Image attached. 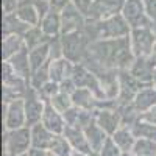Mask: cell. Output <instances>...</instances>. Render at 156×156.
<instances>
[{
  "label": "cell",
  "mask_w": 156,
  "mask_h": 156,
  "mask_svg": "<svg viewBox=\"0 0 156 156\" xmlns=\"http://www.w3.org/2000/svg\"><path fill=\"white\" fill-rule=\"evenodd\" d=\"M86 33L90 37V41H101V39H122L128 37L131 33V27L128 25L125 17L115 14L106 19L100 20H87Z\"/></svg>",
  "instance_id": "cell-1"
},
{
  "label": "cell",
  "mask_w": 156,
  "mask_h": 156,
  "mask_svg": "<svg viewBox=\"0 0 156 156\" xmlns=\"http://www.w3.org/2000/svg\"><path fill=\"white\" fill-rule=\"evenodd\" d=\"M61 42H62L64 58L78 64V62H83L84 58L87 56L89 45L92 41L87 36L86 30H81V31H75L69 34H61Z\"/></svg>",
  "instance_id": "cell-2"
},
{
  "label": "cell",
  "mask_w": 156,
  "mask_h": 156,
  "mask_svg": "<svg viewBox=\"0 0 156 156\" xmlns=\"http://www.w3.org/2000/svg\"><path fill=\"white\" fill-rule=\"evenodd\" d=\"M134 58L153 56L156 48V27L133 28L128 36Z\"/></svg>",
  "instance_id": "cell-3"
},
{
  "label": "cell",
  "mask_w": 156,
  "mask_h": 156,
  "mask_svg": "<svg viewBox=\"0 0 156 156\" xmlns=\"http://www.w3.org/2000/svg\"><path fill=\"white\" fill-rule=\"evenodd\" d=\"M31 148V129L22 126L17 129H5V153L6 156H16L27 153Z\"/></svg>",
  "instance_id": "cell-4"
},
{
  "label": "cell",
  "mask_w": 156,
  "mask_h": 156,
  "mask_svg": "<svg viewBox=\"0 0 156 156\" xmlns=\"http://www.w3.org/2000/svg\"><path fill=\"white\" fill-rule=\"evenodd\" d=\"M120 14L125 17L131 30L142 28V27H156L151 22V19L148 17L142 0H125Z\"/></svg>",
  "instance_id": "cell-5"
},
{
  "label": "cell",
  "mask_w": 156,
  "mask_h": 156,
  "mask_svg": "<svg viewBox=\"0 0 156 156\" xmlns=\"http://www.w3.org/2000/svg\"><path fill=\"white\" fill-rule=\"evenodd\" d=\"M23 105H25V114H27V126H33L42 120L47 101L31 86L28 87L27 94L23 97Z\"/></svg>",
  "instance_id": "cell-6"
},
{
  "label": "cell",
  "mask_w": 156,
  "mask_h": 156,
  "mask_svg": "<svg viewBox=\"0 0 156 156\" xmlns=\"http://www.w3.org/2000/svg\"><path fill=\"white\" fill-rule=\"evenodd\" d=\"M59 12H61V34H69L86 28L87 17L73 3L67 5Z\"/></svg>",
  "instance_id": "cell-7"
},
{
  "label": "cell",
  "mask_w": 156,
  "mask_h": 156,
  "mask_svg": "<svg viewBox=\"0 0 156 156\" xmlns=\"http://www.w3.org/2000/svg\"><path fill=\"white\" fill-rule=\"evenodd\" d=\"M95 122L108 136H112L122 126V117L117 108H109L100 101V106L95 109Z\"/></svg>",
  "instance_id": "cell-8"
},
{
  "label": "cell",
  "mask_w": 156,
  "mask_h": 156,
  "mask_svg": "<svg viewBox=\"0 0 156 156\" xmlns=\"http://www.w3.org/2000/svg\"><path fill=\"white\" fill-rule=\"evenodd\" d=\"M3 125L5 129H17L22 126H27V114H25L23 98L12 100L5 105Z\"/></svg>",
  "instance_id": "cell-9"
},
{
  "label": "cell",
  "mask_w": 156,
  "mask_h": 156,
  "mask_svg": "<svg viewBox=\"0 0 156 156\" xmlns=\"http://www.w3.org/2000/svg\"><path fill=\"white\" fill-rule=\"evenodd\" d=\"M144 86L129 73V70H119V97L115 100V105H128L133 103L139 89Z\"/></svg>",
  "instance_id": "cell-10"
},
{
  "label": "cell",
  "mask_w": 156,
  "mask_h": 156,
  "mask_svg": "<svg viewBox=\"0 0 156 156\" xmlns=\"http://www.w3.org/2000/svg\"><path fill=\"white\" fill-rule=\"evenodd\" d=\"M154 69H156V56L153 55V56L134 58L128 70L140 84H154L153 83Z\"/></svg>",
  "instance_id": "cell-11"
},
{
  "label": "cell",
  "mask_w": 156,
  "mask_h": 156,
  "mask_svg": "<svg viewBox=\"0 0 156 156\" xmlns=\"http://www.w3.org/2000/svg\"><path fill=\"white\" fill-rule=\"evenodd\" d=\"M123 2L125 0H94V5L87 14V20H100L119 14Z\"/></svg>",
  "instance_id": "cell-12"
},
{
  "label": "cell",
  "mask_w": 156,
  "mask_h": 156,
  "mask_svg": "<svg viewBox=\"0 0 156 156\" xmlns=\"http://www.w3.org/2000/svg\"><path fill=\"white\" fill-rule=\"evenodd\" d=\"M75 69V62H72L67 58H58V59H50L48 62V70H50V80L56 83H61L64 80L72 76Z\"/></svg>",
  "instance_id": "cell-13"
},
{
  "label": "cell",
  "mask_w": 156,
  "mask_h": 156,
  "mask_svg": "<svg viewBox=\"0 0 156 156\" xmlns=\"http://www.w3.org/2000/svg\"><path fill=\"white\" fill-rule=\"evenodd\" d=\"M41 123L50 129L53 134H62L64 129H66V120H64V114L56 111L53 106L47 103L45 106V111H44V115H42V120Z\"/></svg>",
  "instance_id": "cell-14"
},
{
  "label": "cell",
  "mask_w": 156,
  "mask_h": 156,
  "mask_svg": "<svg viewBox=\"0 0 156 156\" xmlns=\"http://www.w3.org/2000/svg\"><path fill=\"white\" fill-rule=\"evenodd\" d=\"M72 101L73 106L83 111H95L100 106V100L87 87H76V90L72 94Z\"/></svg>",
  "instance_id": "cell-15"
},
{
  "label": "cell",
  "mask_w": 156,
  "mask_h": 156,
  "mask_svg": "<svg viewBox=\"0 0 156 156\" xmlns=\"http://www.w3.org/2000/svg\"><path fill=\"white\" fill-rule=\"evenodd\" d=\"M156 105V84H144L133 100V106L142 114Z\"/></svg>",
  "instance_id": "cell-16"
},
{
  "label": "cell",
  "mask_w": 156,
  "mask_h": 156,
  "mask_svg": "<svg viewBox=\"0 0 156 156\" xmlns=\"http://www.w3.org/2000/svg\"><path fill=\"white\" fill-rule=\"evenodd\" d=\"M64 136L66 139L70 142V145L73 150L76 151H83V153H92L90 150V145L87 142V137L84 134V129L80 126H72V125H66V129H64Z\"/></svg>",
  "instance_id": "cell-17"
},
{
  "label": "cell",
  "mask_w": 156,
  "mask_h": 156,
  "mask_svg": "<svg viewBox=\"0 0 156 156\" xmlns=\"http://www.w3.org/2000/svg\"><path fill=\"white\" fill-rule=\"evenodd\" d=\"M9 64H11V67L14 69V72L25 78V80H30V75H31V62H30V50L25 47L22 48L19 53H16L14 56H11L9 59H6Z\"/></svg>",
  "instance_id": "cell-18"
},
{
  "label": "cell",
  "mask_w": 156,
  "mask_h": 156,
  "mask_svg": "<svg viewBox=\"0 0 156 156\" xmlns=\"http://www.w3.org/2000/svg\"><path fill=\"white\" fill-rule=\"evenodd\" d=\"M111 137H112V140L117 144V147H119L125 154H126V153L129 154V153L133 151V148H134V145H136V140H137V137H136V134L133 133L131 126H126V125H122Z\"/></svg>",
  "instance_id": "cell-19"
},
{
  "label": "cell",
  "mask_w": 156,
  "mask_h": 156,
  "mask_svg": "<svg viewBox=\"0 0 156 156\" xmlns=\"http://www.w3.org/2000/svg\"><path fill=\"white\" fill-rule=\"evenodd\" d=\"M31 129V148H39V150H47L50 148L51 139H53V133L47 129L41 122L30 126Z\"/></svg>",
  "instance_id": "cell-20"
},
{
  "label": "cell",
  "mask_w": 156,
  "mask_h": 156,
  "mask_svg": "<svg viewBox=\"0 0 156 156\" xmlns=\"http://www.w3.org/2000/svg\"><path fill=\"white\" fill-rule=\"evenodd\" d=\"M41 30L48 36V37H56L61 36V12L58 9L51 8L47 14L39 22Z\"/></svg>",
  "instance_id": "cell-21"
},
{
  "label": "cell",
  "mask_w": 156,
  "mask_h": 156,
  "mask_svg": "<svg viewBox=\"0 0 156 156\" xmlns=\"http://www.w3.org/2000/svg\"><path fill=\"white\" fill-rule=\"evenodd\" d=\"M84 134L87 137V142L90 145V150L92 151H100V148L103 147V144L106 142V139L109 137L105 129L100 128V125L94 120L92 123H89L86 128H84Z\"/></svg>",
  "instance_id": "cell-22"
},
{
  "label": "cell",
  "mask_w": 156,
  "mask_h": 156,
  "mask_svg": "<svg viewBox=\"0 0 156 156\" xmlns=\"http://www.w3.org/2000/svg\"><path fill=\"white\" fill-rule=\"evenodd\" d=\"M25 39L20 34H6L2 39V58L3 61L9 59L11 56H14L16 53L22 48H25Z\"/></svg>",
  "instance_id": "cell-23"
},
{
  "label": "cell",
  "mask_w": 156,
  "mask_h": 156,
  "mask_svg": "<svg viewBox=\"0 0 156 156\" xmlns=\"http://www.w3.org/2000/svg\"><path fill=\"white\" fill-rule=\"evenodd\" d=\"M14 14L23 23L30 25V27L39 25V22H41V17H39V12H37V9L33 3V0H20V5H19V8Z\"/></svg>",
  "instance_id": "cell-24"
},
{
  "label": "cell",
  "mask_w": 156,
  "mask_h": 156,
  "mask_svg": "<svg viewBox=\"0 0 156 156\" xmlns=\"http://www.w3.org/2000/svg\"><path fill=\"white\" fill-rule=\"evenodd\" d=\"M50 44L44 42L37 47L30 48V62H31V69H37V67H42L45 66L47 62H50ZM31 70V72H33Z\"/></svg>",
  "instance_id": "cell-25"
},
{
  "label": "cell",
  "mask_w": 156,
  "mask_h": 156,
  "mask_svg": "<svg viewBox=\"0 0 156 156\" xmlns=\"http://www.w3.org/2000/svg\"><path fill=\"white\" fill-rule=\"evenodd\" d=\"M30 28V25L23 23L16 14H3V36L6 34H20L23 36L25 31Z\"/></svg>",
  "instance_id": "cell-26"
},
{
  "label": "cell",
  "mask_w": 156,
  "mask_h": 156,
  "mask_svg": "<svg viewBox=\"0 0 156 156\" xmlns=\"http://www.w3.org/2000/svg\"><path fill=\"white\" fill-rule=\"evenodd\" d=\"M23 39H25V45H27L28 50L33 48V47H37V45H41V44L50 41V37L41 30V27H39V25L30 27L27 31H25Z\"/></svg>",
  "instance_id": "cell-27"
},
{
  "label": "cell",
  "mask_w": 156,
  "mask_h": 156,
  "mask_svg": "<svg viewBox=\"0 0 156 156\" xmlns=\"http://www.w3.org/2000/svg\"><path fill=\"white\" fill-rule=\"evenodd\" d=\"M131 129L137 139H150L156 142V125L139 119L136 123L131 125Z\"/></svg>",
  "instance_id": "cell-28"
},
{
  "label": "cell",
  "mask_w": 156,
  "mask_h": 156,
  "mask_svg": "<svg viewBox=\"0 0 156 156\" xmlns=\"http://www.w3.org/2000/svg\"><path fill=\"white\" fill-rule=\"evenodd\" d=\"M48 151L55 153L58 156H70L73 148H72L70 142L66 139L64 134H55L53 139H51V144H50Z\"/></svg>",
  "instance_id": "cell-29"
},
{
  "label": "cell",
  "mask_w": 156,
  "mask_h": 156,
  "mask_svg": "<svg viewBox=\"0 0 156 156\" xmlns=\"http://www.w3.org/2000/svg\"><path fill=\"white\" fill-rule=\"evenodd\" d=\"M47 81H50L48 62L45 64V66H42V67H37V69H34V70L31 72L28 83H30V86H31L33 89L39 90V89H41V87H42V86H44Z\"/></svg>",
  "instance_id": "cell-30"
},
{
  "label": "cell",
  "mask_w": 156,
  "mask_h": 156,
  "mask_svg": "<svg viewBox=\"0 0 156 156\" xmlns=\"http://www.w3.org/2000/svg\"><path fill=\"white\" fill-rule=\"evenodd\" d=\"M133 156H156V142L150 139H137L133 151Z\"/></svg>",
  "instance_id": "cell-31"
},
{
  "label": "cell",
  "mask_w": 156,
  "mask_h": 156,
  "mask_svg": "<svg viewBox=\"0 0 156 156\" xmlns=\"http://www.w3.org/2000/svg\"><path fill=\"white\" fill-rule=\"evenodd\" d=\"M47 103H50L51 106H53L56 111H59V112H66V111H69L72 106H73V101H72V95H69V94H64V92H59L56 94V95H53Z\"/></svg>",
  "instance_id": "cell-32"
},
{
  "label": "cell",
  "mask_w": 156,
  "mask_h": 156,
  "mask_svg": "<svg viewBox=\"0 0 156 156\" xmlns=\"http://www.w3.org/2000/svg\"><path fill=\"white\" fill-rule=\"evenodd\" d=\"M101 156H123L125 153L117 147V144L112 140V137L109 136L108 139H106V142L103 144V147L100 148V151H98Z\"/></svg>",
  "instance_id": "cell-33"
},
{
  "label": "cell",
  "mask_w": 156,
  "mask_h": 156,
  "mask_svg": "<svg viewBox=\"0 0 156 156\" xmlns=\"http://www.w3.org/2000/svg\"><path fill=\"white\" fill-rule=\"evenodd\" d=\"M39 92V95H41L45 101H48L53 95H56L58 92H59V83H56V81H53V80H50V81H47L41 89L37 90Z\"/></svg>",
  "instance_id": "cell-34"
},
{
  "label": "cell",
  "mask_w": 156,
  "mask_h": 156,
  "mask_svg": "<svg viewBox=\"0 0 156 156\" xmlns=\"http://www.w3.org/2000/svg\"><path fill=\"white\" fill-rule=\"evenodd\" d=\"M20 5V0H2L3 14H14Z\"/></svg>",
  "instance_id": "cell-35"
},
{
  "label": "cell",
  "mask_w": 156,
  "mask_h": 156,
  "mask_svg": "<svg viewBox=\"0 0 156 156\" xmlns=\"http://www.w3.org/2000/svg\"><path fill=\"white\" fill-rule=\"evenodd\" d=\"M76 87H78V86H76V83L73 81L72 76L59 83V90H61V92H64V94H69V95H72V94L75 92Z\"/></svg>",
  "instance_id": "cell-36"
},
{
  "label": "cell",
  "mask_w": 156,
  "mask_h": 156,
  "mask_svg": "<svg viewBox=\"0 0 156 156\" xmlns=\"http://www.w3.org/2000/svg\"><path fill=\"white\" fill-rule=\"evenodd\" d=\"M33 3H34V6H36V9L39 12V17H41V19L51 9L50 0H33Z\"/></svg>",
  "instance_id": "cell-37"
},
{
  "label": "cell",
  "mask_w": 156,
  "mask_h": 156,
  "mask_svg": "<svg viewBox=\"0 0 156 156\" xmlns=\"http://www.w3.org/2000/svg\"><path fill=\"white\" fill-rule=\"evenodd\" d=\"M72 3H73V5H75L78 9H80L86 17H87L90 8H92V5H94V0H72Z\"/></svg>",
  "instance_id": "cell-38"
},
{
  "label": "cell",
  "mask_w": 156,
  "mask_h": 156,
  "mask_svg": "<svg viewBox=\"0 0 156 156\" xmlns=\"http://www.w3.org/2000/svg\"><path fill=\"white\" fill-rule=\"evenodd\" d=\"M142 2H144V6H145L148 17L156 25V0H142Z\"/></svg>",
  "instance_id": "cell-39"
},
{
  "label": "cell",
  "mask_w": 156,
  "mask_h": 156,
  "mask_svg": "<svg viewBox=\"0 0 156 156\" xmlns=\"http://www.w3.org/2000/svg\"><path fill=\"white\" fill-rule=\"evenodd\" d=\"M140 119L145 120V122H150V123H153V125H156V105H154L153 108H150L148 111L142 112V114H140Z\"/></svg>",
  "instance_id": "cell-40"
},
{
  "label": "cell",
  "mask_w": 156,
  "mask_h": 156,
  "mask_svg": "<svg viewBox=\"0 0 156 156\" xmlns=\"http://www.w3.org/2000/svg\"><path fill=\"white\" fill-rule=\"evenodd\" d=\"M72 3V0H50V5H51V8L53 9H58V11H61V9H64L67 5H70Z\"/></svg>",
  "instance_id": "cell-41"
},
{
  "label": "cell",
  "mask_w": 156,
  "mask_h": 156,
  "mask_svg": "<svg viewBox=\"0 0 156 156\" xmlns=\"http://www.w3.org/2000/svg\"><path fill=\"white\" fill-rule=\"evenodd\" d=\"M30 156H47V150H39V148H30Z\"/></svg>",
  "instance_id": "cell-42"
},
{
  "label": "cell",
  "mask_w": 156,
  "mask_h": 156,
  "mask_svg": "<svg viewBox=\"0 0 156 156\" xmlns=\"http://www.w3.org/2000/svg\"><path fill=\"white\" fill-rule=\"evenodd\" d=\"M70 156H89V153H83V151H76V150H73Z\"/></svg>",
  "instance_id": "cell-43"
},
{
  "label": "cell",
  "mask_w": 156,
  "mask_h": 156,
  "mask_svg": "<svg viewBox=\"0 0 156 156\" xmlns=\"http://www.w3.org/2000/svg\"><path fill=\"white\" fill-rule=\"evenodd\" d=\"M89 156H101L98 151H92V153H89Z\"/></svg>",
  "instance_id": "cell-44"
},
{
  "label": "cell",
  "mask_w": 156,
  "mask_h": 156,
  "mask_svg": "<svg viewBox=\"0 0 156 156\" xmlns=\"http://www.w3.org/2000/svg\"><path fill=\"white\" fill-rule=\"evenodd\" d=\"M47 156H58V154H55V153H51V151H47Z\"/></svg>",
  "instance_id": "cell-45"
},
{
  "label": "cell",
  "mask_w": 156,
  "mask_h": 156,
  "mask_svg": "<svg viewBox=\"0 0 156 156\" xmlns=\"http://www.w3.org/2000/svg\"><path fill=\"white\" fill-rule=\"evenodd\" d=\"M16 156H30V153L27 151V153H22V154H16Z\"/></svg>",
  "instance_id": "cell-46"
},
{
  "label": "cell",
  "mask_w": 156,
  "mask_h": 156,
  "mask_svg": "<svg viewBox=\"0 0 156 156\" xmlns=\"http://www.w3.org/2000/svg\"><path fill=\"white\" fill-rule=\"evenodd\" d=\"M153 83L156 84V69H154V75H153Z\"/></svg>",
  "instance_id": "cell-47"
}]
</instances>
